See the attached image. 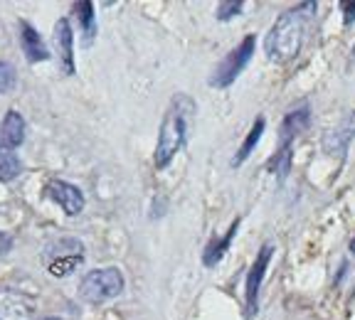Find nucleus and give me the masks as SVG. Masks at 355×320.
<instances>
[{
  "label": "nucleus",
  "mask_w": 355,
  "mask_h": 320,
  "mask_svg": "<svg viewBox=\"0 0 355 320\" xmlns=\"http://www.w3.org/2000/svg\"><path fill=\"white\" fill-rule=\"evenodd\" d=\"M254 50H257L254 35H247V37H244L232 52H227V57H225V60L215 66V72H212V77H210V87L227 89L230 84H232L234 79L244 72V66L252 62Z\"/></svg>",
  "instance_id": "4"
},
{
  "label": "nucleus",
  "mask_w": 355,
  "mask_h": 320,
  "mask_svg": "<svg viewBox=\"0 0 355 320\" xmlns=\"http://www.w3.org/2000/svg\"><path fill=\"white\" fill-rule=\"evenodd\" d=\"M291 145L294 143H282L279 145V150L277 153L269 158V172H274V175L279 177V180H284V177L288 175V170H291Z\"/></svg>",
  "instance_id": "14"
},
{
  "label": "nucleus",
  "mask_w": 355,
  "mask_h": 320,
  "mask_svg": "<svg viewBox=\"0 0 355 320\" xmlns=\"http://www.w3.org/2000/svg\"><path fill=\"white\" fill-rule=\"evenodd\" d=\"M355 139V111H350L348 116L340 118V123L331 128V131L323 136V150L333 158L343 160L345 153H348L350 143Z\"/></svg>",
  "instance_id": "6"
},
{
  "label": "nucleus",
  "mask_w": 355,
  "mask_h": 320,
  "mask_svg": "<svg viewBox=\"0 0 355 320\" xmlns=\"http://www.w3.org/2000/svg\"><path fill=\"white\" fill-rule=\"evenodd\" d=\"M15 87V66L0 62V94H8Z\"/></svg>",
  "instance_id": "17"
},
{
  "label": "nucleus",
  "mask_w": 355,
  "mask_h": 320,
  "mask_svg": "<svg viewBox=\"0 0 355 320\" xmlns=\"http://www.w3.org/2000/svg\"><path fill=\"white\" fill-rule=\"evenodd\" d=\"M22 163L12 150H0V182H10L20 175Z\"/></svg>",
  "instance_id": "16"
},
{
  "label": "nucleus",
  "mask_w": 355,
  "mask_h": 320,
  "mask_svg": "<svg viewBox=\"0 0 355 320\" xmlns=\"http://www.w3.org/2000/svg\"><path fill=\"white\" fill-rule=\"evenodd\" d=\"M264 128H266V118L264 116H259L254 123H252V128H250V133H247V139H244V143L239 145V150H237V155L232 158V166L237 168V166H242L244 160L250 158L252 155V150L257 148V143L261 141V136H264Z\"/></svg>",
  "instance_id": "13"
},
{
  "label": "nucleus",
  "mask_w": 355,
  "mask_h": 320,
  "mask_svg": "<svg viewBox=\"0 0 355 320\" xmlns=\"http://www.w3.org/2000/svg\"><path fill=\"white\" fill-rule=\"evenodd\" d=\"M193 111L195 104L190 96L185 94L173 96L166 116H163L161 131H158V143H155V168L158 170L171 166V160L183 150L185 141H188V128H190Z\"/></svg>",
  "instance_id": "2"
},
{
  "label": "nucleus",
  "mask_w": 355,
  "mask_h": 320,
  "mask_svg": "<svg viewBox=\"0 0 355 320\" xmlns=\"http://www.w3.org/2000/svg\"><path fill=\"white\" fill-rule=\"evenodd\" d=\"M350 251H353V256H355V239L350 242Z\"/></svg>",
  "instance_id": "21"
},
{
  "label": "nucleus",
  "mask_w": 355,
  "mask_h": 320,
  "mask_svg": "<svg viewBox=\"0 0 355 320\" xmlns=\"http://www.w3.org/2000/svg\"><path fill=\"white\" fill-rule=\"evenodd\" d=\"M42 320H62V318H42Z\"/></svg>",
  "instance_id": "22"
},
{
  "label": "nucleus",
  "mask_w": 355,
  "mask_h": 320,
  "mask_svg": "<svg viewBox=\"0 0 355 320\" xmlns=\"http://www.w3.org/2000/svg\"><path fill=\"white\" fill-rule=\"evenodd\" d=\"M340 10H343V25H353L355 22V3H340Z\"/></svg>",
  "instance_id": "19"
},
{
  "label": "nucleus",
  "mask_w": 355,
  "mask_h": 320,
  "mask_svg": "<svg viewBox=\"0 0 355 320\" xmlns=\"http://www.w3.org/2000/svg\"><path fill=\"white\" fill-rule=\"evenodd\" d=\"M10 247H12V239L8 237V234L0 232V256L8 254V251H10Z\"/></svg>",
  "instance_id": "20"
},
{
  "label": "nucleus",
  "mask_w": 355,
  "mask_h": 320,
  "mask_svg": "<svg viewBox=\"0 0 355 320\" xmlns=\"http://www.w3.org/2000/svg\"><path fill=\"white\" fill-rule=\"evenodd\" d=\"M121 291H123V274L116 266L89 271L87 276H84L82 286H79V296L92 305H99L111 299H116Z\"/></svg>",
  "instance_id": "3"
},
{
  "label": "nucleus",
  "mask_w": 355,
  "mask_h": 320,
  "mask_svg": "<svg viewBox=\"0 0 355 320\" xmlns=\"http://www.w3.org/2000/svg\"><path fill=\"white\" fill-rule=\"evenodd\" d=\"M318 10V3H301L291 10L282 12L277 22L272 25L269 35L264 39V52L272 62H288L294 60L304 47L306 25Z\"/></svg>",
  "instance_id": "1"
},
{
  "label": "nucleus",
  "mask_w": 355,
  "mask_h": 320,
  "mask_svg": "<svg viewBox=\"0 0 355 320\" xmlns=\"http://www.w3.org/2000/svg\"><path fill=\"white\" fill-rule=\"evenodd\" d=\"M237 229H239V217L232 222V224H230V229H227V234H225V237L212 239V242L207 244L205 251H202V264H205L207 269H212V266H217L222 259H225V254H227V249H230V244H232Z\"/></svg>",
  "instance_id": "12"
},
{
  "label": "nucleus",
  "mask_w": 355,
  "mask_h": 320,
  "mask_svg": "<svg viewBox=\"0 0 355 320\" xmlns=\"http://www.w3.org/2000/svg\"><path fill=\"white\" fill-rule=\"evenodd\" d=\"M20 42H22V52H25V57H28L30 62L50 60V52L44 47L42 37H40V33L30 22H20Z\"/></svg>",
  "instance_id": "11"
},
{
  "label": "nucleus",
  "mask_w": 355,
  "mask_h": 320,
  "mask_svg": "<svg viewBox=\"0 0 355 320\" xmlns=\"http://www.w3.org/2000/svg\"><path fill=\"white\" fill-rule=\"evenodd\" d=\"M47 195H50V197L55 199L69 217L79 215V212L84 210V195L77 185H72V182L52 180L50 185H47Z\"/></svg>",
  "instance_id": "7"
},
{
  "label": "nucleus",
  "mask_w": 355,
  "mask_h": 320,
  "mask_svg": "<svg viewBox=\"0 0 355 320\" xmlns=\"http://www.w3.org/2000/svg\"><path fill=\"white\" fill-rule=\"evenodd\" d=\"M242 8H244V3L242 0H230V3H220L217 6V20H232L234 15H239L242 12Z\"/></svg>",
  "instance_id": "18"
},
{
  "label": "nucleus",
  "mask_w": 355,
  "mask_h": 320,
  "mask_svg": "<svg viewBox=\"0 0 355 320\" xmlns=\"http://www.w3.org/2000/svg\"><path fill=\"white\" fill-rule=\"evenodd\" d=\"M22 141H25V118L10 109L0 123V150L20 148Z\"/></svg>",
  "instance_id": "10"
},
{
  "label": "nucleus",
  "mask_w": 355,
  "mask_h": 320,
  "mask_svg": "<svg viewBox=\"0 0 355 320\" xmlns=\"http://www.w3.org/2000/svg\"><path fill=\"white\" fill-rule=\"evenodd\" d=\"M74 15H77V20H79V30H82V33H84V37H87V42H92V37H94V33H96L94 6H92L89 0H82V3H77V6H74Z\"/></svg>",
  "instance_id": "15"
},
{
  "label": "nucleus",
  "mask_w": 355,
  "mask_h": 320,
  "mask_svg": "<svg viewBox=\"0 0 355 320\" xmlns=\"http://www.w3.org/2000/svg\"><path fill=\"white\" fill-rule=\"evenodd\" d=\"M52 42H55V50H57V57H60L62 69H64L67 74H74V30L67 17L57 20Z\"/></svg>",
  "instance_id": "8"
},
{
  "label": "nucleus",
  "mask_w": 355,
  "mask_h": 320,
  "mask_svg": "<svg viewBox=\"0 0 355 320\" xmlns=\"http://www.w3.org/2000/svg\"><path fill=\"white\" fill-rule=\"evenodd\" d=\"M309 123H311L309 104H301L299 109H291L286 116H284L282 128H279V141H282V143H294L301 133L309 128Z\"/></svg>",
  "instance_id": "9"
},
{
  "label": "nucleus",
  "mask_w": 355,
  "mask_h": 320,
  "mask_svg": "<svg viewBox=\"0 0 355 320\" xmlns=\"http://www.w3.org/2000/svg\"><path fill=\"white\" fill-rule=\"evenodd\" d=\"M272 254H274V244L266 242L264 247L259 249V254H257L250 274H247V281H244L247 318H254L257 310H259V291H261V283H264V276H266V266H269V261H272Z\"/></svg>",
  "instance_id": "5"
}]
</instances>
